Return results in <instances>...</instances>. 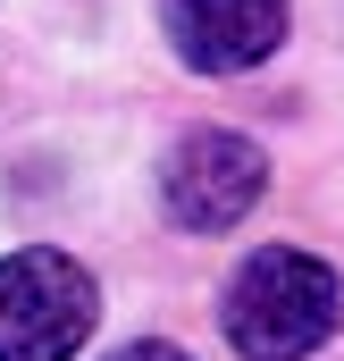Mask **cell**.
Listing matches in <instances>:
<instances>
[{
	"label": "cell",
	"instance_id": "3",
	"mask_svg": "<svg viewBox=\"0 0 344 361\" xmlns=\"http://www.w3.org/2000/svg\"><path fill=\"white\" fill-rule=\"evenodd\" d=\"M260 193H269V160H260V143L227 135V126L185 135L168 160H160V210H168L185 235H227V227H244L260 210Z\"/></svg>",
	"mask_w": 344,
	"mask_h": 361
},
{
	"label": "cell",
	"instance_id": "5",
	"mask_svg": "<svg viewBox=\"0 0 344 361\" xmlns=\"http://www.w3.org/2000/svg\"><path fill=\"white\" fill-rule=\"evenodd\" d=\"M109 361H193L185 345H168V336H143V345H118Z\"/></svg>",
	"mask_w": 344,
	"mask_h": 361
},
{
	"label": "cell",
	"instance_id": "2",
	"mask_svg": "<svg viewBox=\"0 0 344 361\" xmlns=\"http://www.w3.org/2000/svg\"><path fill=\"white\" fill-rule=\"evenodd\" d=\"M101 319V286L85 261L25 244L0 261V361H76Z\"/></svg>",
	"mask_w": 344,
	"mask_h": 361
},
{
	"label": "cell",
	"instance_id": "1",
	"mask_svg": "<svg viewBox=\"0 0 344 361\" xmlns=\"http://www.w3.org/2000/svg\"><path fill=\"white\" fill-rule=\"evenodd\" d=\"M219 319H227V345L244 361H311L344 328V277L319 252L269 244L227 277Z\"/></svg>",
	"mask_w": 344,
	"mask_h": 361
},
{
	"label": "cell",
	"instance_id": "4",
	"mask_svg": "<svg viewBox=\"0 0 344 361\" xmlns=\"http://www.w3.org/2000/svg\"><path fill=\"white\" fill-rule=\"evenodd\" d=\"M160 25L193 76H244L285 42V0H160Z\"/></svg>",
	"mask_w": 344,
	"mask_h": 361
}]
</instances>
